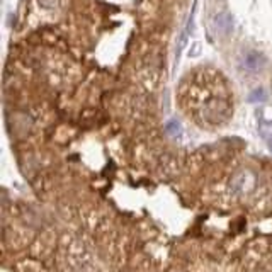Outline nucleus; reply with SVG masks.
I'll use <instances>...</instances> for the list:
<instances>
[{
    "label": "nucleus",
    "instance_id": "2",
    "mask_svg": "<svg viewBox=\"0 0 272 272\" xmlns=\"http://www.w3.org/2000/svg\"><path fill=\"white\" fill-rule=\"evenodd\" d=\"M2 272H113L62 216L34 198L3 189Z\"/></svg>",
    "mask_w": 272,
    "mask_h": 272
},
{
    "label": "nucleus",
    "instance_id": "1",
    "mask_svg": "<svg viewBox=\"0 0 272 272\" xmlns=\"http://www.w3.org/2000/svg\"><path fill=\"white\" fill-rule=\"evenodd\" d=\"M39 203L113 272H272V162L170 146L141 109L48 111L12 138Z\"/></svg>",
    "mask_w": 272,
    "mask_h": 272
},
{
    "label": "nucleus",
    "instance_id": "4",
    "mask_svg": "<svg viewBox=\"0 0 272 272\" xmlns=\"http://www.w3.org/2000/svg\"><path fill=\"white\" fill-rule=\"evenodd\" d=\"M213 27L216 33L219 34H228L233 27V21H231V15L223 12V14H216L213 17Z\"/></svg>",
    "mask_w": 272,
    "mask_h": 272
},
{
    "label": "nucleus",
    "instance_id": "3",
    "mask_svg": "<svg viewBox=\"0 0 272 272\" xmlns=\"http://www.w3.org/2000/svg\"><path fill=\"white\" fill-rule=\"evenodd\" d=\"M264 65H266V58L261 53H257V51H247L242 58V67L247 71H252V73L262 70Z\"/></svg>",
    "mask_w": 272,
    "mask_h": 272
}]
</instances>
